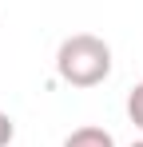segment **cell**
<instances>
[{
    "mask_svg": "<svg viewBox=\"0 0 143 147\" xmlns=\"http://www.w3.org/2000/svg\"><path fill=\"white\" fill-rule=\"evenodd\" d=\"M64 147H115V135L107 131V127H76L68 139H64Z\"/></svg>",
    "mask_w": 143,
    "mask_h": 147,
    "instance_id": "2",
    "label": "cell"
},
{
    "mask_svg": "<svg viewBox=\"0 0 143 147\" xmlns=\"http://www.w3.org/2000/svg\"><path fill=\"white\" fill-rule=\"evenodd\" d=\"M12 139H16V123H12L8 111H0V147H8Z\"/></svg>",
    "mask_w": 143,
    "mask_h": 147,
    "instance_id": "4",
    "label": "cell"
},
{
    "mask_svg": "<svg viewBox=\"0 0 143 147\" xmlns=\"http://www.w3.org/2000/svg\"><path fill=\"white\" fill-rule=\"evenodd\" d=\"M56 76L72 88H99L111 76V44L95 32H76L56 48Z\"/></svg>",
    "mask_w": 143,
    "mask_h": 147,
    "instance_id": "1",
    "label": "cell"
},
{
    "mask_svg": "<svg viewBox=\"0 0 143 147\" xmlns=\"http://www.w3.org/2000/svg\"><path fill=\"white\" fill-rule=\"evenodd\" d=\"M127 119L143 131V80L131 88V92H127Z\"/></svg>",
    "mask_w": 143,
    "mask_h": 147,
    "instance_id": "3",
    "label": "cell"
},
{
    "mask_svg": "<svg viewBox=\"0 0 143 147\" xmlns=\"http://www.w3.org/2000/svg\"><path fill=\"white\" fill-rule=\"evenodd\" d=\"M131 147H143V139H139V143H131Z\"/></svg>",
    "mask_w": 143,
    "mask_h": 147,
    "instance_id": "5",
    "label": "cell"
}]
</instances>
